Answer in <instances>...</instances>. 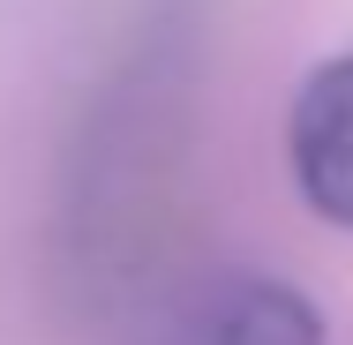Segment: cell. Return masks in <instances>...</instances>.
<instances>
[{"label":"cell","instance_id":"obj_2","mask_svg":"<svg viewBox=\"0 0 353 345\" xmlns=\"http://www.w3.org/2000/svg\"><path fill=\"white\" fill-rule=\"evenodd\" d=\"M128 345H323V308L279 271L218 263L143 293Z\"/></svg>","mask_w":353,"mask_h":345},{"label":"cell","instance_id":"obj_3","mask_svg":"<svg viewBox=\"0 0 353 345\" xmlns=\"http://www.w3.org/2000/svg\"><path fill=\"white\" fill-rule=\"evenodd\" d=\"M285 165L301 203L323 225L353 233V53L308 68V83L293 90L285 113Z\"/></svg>","mask_w":353,"mask_h":345},{"label":"cell","instance_id":"obj_1","mask_svg":"<svg viewBox=\"0 0 353 345\" xmlns=\"http://www.w3.org/2000/svg\"><path fill=\"white\" fill-rule=\"evenodd\" d=\"M181 23L143 15L105 75L83 90L68 143H61V196H53V248L61 278L83 293H121L136 263V225L150 188L173 165V105H181Z\"/></svg>","mask_w":353,"mask_h":345}]
</instances>
